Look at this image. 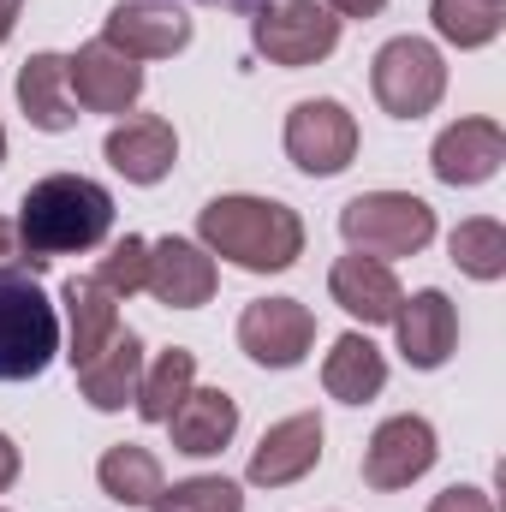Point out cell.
<instances>
[{"label": "cell", "mask_w": 506, "mask_h": 512, "mask_svg": "<svg viewBox=\"0 0 506 512\" xmlns=\"http://www.w3.org/2000/svg\"><path fill=\"white\" fill-rule=\"evenodd\" d=\"M197 245L233 268H245V274H286L304 256V221H298V209H286L274 197L227 191V197L203 203Z\"/></svg>", "instance_id": "obj_2"}, {"label": "cell", "mask_w": 506, "mask_h": 512, "mask_svg": "<svg viewBox=\"0 0 506 512\" xmlns=\"http://www.w3.org/2000/svg\"><path fill=\"white\" fill-rule=\"evenodd\" d=\"M429 512H495V501L483 495V489H471V483H453V489H441Z\"/></svg>", "instance_id": "obj_29"}, {"label": "cell", "mask_w": 506, "mask_h": 512, "mask_svg": "<svg viewBox=\"0 0 506 512\" xmlns=\"http://www.w3.org/2000/svg\"><path fill=\"white\" fill-rule=\"evenodd\" d=\"M334 18H381L387 12V0H322Z\"/></svg>", "instance_id": "obj_31"}, {"label": "cell", "mask_w": 506, "mask_h": 512, "mask_svg": "<svg viewBox=\"0 0 506 512\" xmlns=\"http://www.w3.org/2000/svg\"><path fill=\"white\" fill-rule=\"evenodd\" d=\"M429 18H435V36L453 48H489L506 30V6L495 0H429Z\"/></svg>", "instance_id": "obj_25"}, {"label": "cell", "mask_w": 506, "mask_h": 512, "mask_svg": "<svg viewBox=\"0 0 506 512\" xmlns=\"http://www.w3.org/2000/svg\"><path fill=\"white\" fill-rule=\"evenodd\" d=\"M0 161H6V126H0Z\"/></svg>", "instance_id": "obj_35"}, {"label": "cell", "mask_w": 506, "mask_h": 512, "mask_svg": "<svg viewBox=\"0 0 506 512\" xmlns=\"http://www.w3.org/2000/svg\"><path fill=\"white\" fill-rule=\"evenodd\" d=\"M0 512H6V507H0Z\"/></svg>", "instance_id": "obj_37"}, {"label": "cell", "mask_w": 506, "mask_h": 512, "mask_svg": "<svg viewBox=\"0 0 506 512\" xmlns=\"http://www.w3.org/2000/svg\"><path fill=\"white\" fill-rule=\"evenodd\" d=\"M143 340L120 328V340L102 352V358H90L84 370H78V387H84V399L96 405V411H126L131 399H137V382H143Z\"/></svg>", "instance_id": "obj_22"}, {"label": "cell", "mask_w": 506, "mask_h": 512, "mask_svg": "<svg viewBox=\"0 0 506 512\" xmlns=\"http://www.w3.org/2000/svg\"><path fill=\"white\" fill-rule=\"evenodd\" d=\"M96 483H102V495H108V501H120V507H155V495L167 489L161 459H155L149 447H137V441H120V447H108V453H102Z\"/></svg>", "instance_id": "obj_23"}, {"label": "cell", "mask_w": 506, "mask_h": 512, "mask_svg": "<svg viewBox=\"0 0 506 512\" xmlns=\"http://www.w3.org/2000/svg\"><path fill=\"white\" fill-rule=\"evenodd\" d=\"M328 292H334V304L346 310V316H358L364 328H381V322H393L399 316V280H393V268L381 262V256H340L334 268H328Z\"/></svg>", "instance_id": "obj_19"}, {"label": "cell", "mask_w": 506, "mask_h": 512, "mask_svg": "<svg viewBox=\"0 0 506 512\" xmlns=\"http://www.w3.org/2000/svg\"><path fill=\"white\" fill-rule=\"evenodd\" d=\"M60 304H66V358L72 370H84L90 358H102L114 340H120V298L96 280V274H72L60 286Z\"/></svg>", "instance_id": "obj_15"}, {"label": "cell", "mask_w": 506, "mask_h": 512, "mask_svg": "<svg viewBox=\"0 0 506 512\" xmlns=\"http://www.w3.org/2000/svg\"><path fill=\"white\" fill-rule=\"evenodd\" d=\"M322 465V417L316 411H292L280 423H268V435L251 453V477L256 489H292Z\"/></svg>", "instance_id": "obj_12"}, {"label": "cell", "mask_w": 506, "mask_h": 512, "mask_svg": "<svg viewBox=\"0 0 506 512\" xmlns=\"http://www.w3.org/2000/svg\"><path fill=\"white\" fill-rule=\"evenodd\" d=\"M215 6H268V0H215Z\"/></svg>", "instance_id": "obj_34"}, {"label": "cell", "mask_w": 506, "mask_h": 512, "mask_svg": "<svg viewBox=\"0 0 506 512\" xmlns=\"http://www.w3.org/2000/svg\"><path fill=\"white\" fill-rule=\"evenodd\" d=\"M215 256L203 251L197 239H179V233H167V239H155L149 245V280H143V292H155L167 310H197V304H209L215 298Z\"/></svg>", "instance_id": "obj_14"}, {"label": "cell", "mask_w": 506, "mask_h": 512, "mask_svg": "<svg viewBox=\"0 0 506 512\" xmlns=\"http://www.w3.org/2000/svg\"><path fill=\"white\" fill-rule=\"evenodd\" d=\"M316 346V316L298 298H256L239 316V352L262 370H298Z\"/></svg>", "instance_id": "obj_8"}, {"label": "cell", "mask_w": 506, "mask_h": 512, "mask_svg": "<svg viewBox=\"0 0 506 512\" xmlns=\"http://www.w3.org/2000/svg\"><path fill=\"white\" fill-rule=\"evenodd\" d=\"M286 155L310 179H334L358 161V120L334 96H310L286 114Z\"/></svg>", "instance_id": "obj_7"}, {"label": "cell", "mask_w": 506, "mask_h": 512, "mask_svg": "<svg viewBox=\"0 0 506 512\" xmlns=\"http://www.w3.org/2000/svg\"><path fill=\"white\" fill-rule=\"evenodd\" d=\"M501 161H506L501 120H453L429 149V167H435L441 185H483V179L501 173Z\"/></svg>", "instance_id": "obj_16"}, {"label": "cell", "mask_w": 506, "mask_h": 512, "mask_svg": "<svg viewBox=\"0 0 506 512\" xmlns=\"http://www.w3.org/2000/svg\"><path fill=\"white\" fill-rule=\"evenodd\" d=\"M102 155H108V167L120 179H131V185H161L173 173V161H179V131L167 126L161 114H137V120L108 131Z\"/></svg>", "instance_id": "obj_17"}, {"label": "cell", "mask_w": 506, "mask_h": 512, "mask_svg": "<svg viewBox=\"0 0 506 512\" xmlns=\"http://www.w3.org/2000/svg\"><path fill=\"white\" fill-rule=\"evenodd\" d=\"M322 387H328V399H340V405H370L381 387H387V358H381V346L370 334H340L334 346H328V358H322Z\"/></svg>", "instance_id": "obj_21"}, {"label": "cell", "mask_w": 506, "mask_h": 512, "mask_svg": "<svg viewBox=\"0 0 506 512\" xmlns=\"http://www.w3.org/2000/svg\"><path fill=\"white\" fill-rule=\"evenodd\" d=\"M149 512H245V495L233 477H185L155 495Z\"/></svg>", "instance_id": "obj_27"}, {"label": "cell", "mask_w": 506, "mask_h": 512, "mask_svg": "<svg viewBox=\"0 0 506 512\" xmlns=\"http://www.w3.org/2000/svg\"><path fill=\"white\" fill-rule=\"evenodd\" d=\"M447 256H453L471 280H501L506 274V227L501 221H489V215H471V221L453 227Z\"/></svg>", "instance_id": "obj_26"}, {"label": "cell", "mask_w": 506, "mask_h": 512, "mask_svg": "<svg viewBox=\"0 0 506 512\" xmlns=\"http://www.w3.org/2000/svg\"><path fill=\"white\" fill-rule=\"evenodd\" d=\"M66 90L84 114H131L143 96V66L96 36L78 54H66Z\"/></svg>", "instance_id": "obj_9"}, {"label": "cell", "mask_w": 506, "mask_h": 512, "mask_svg": "<svg viewBox=\"0 0 506 512\" xmlns=\"http://www.w3.org/2000/svg\"><path fill=\"white\" fill-rule=\"evenodd\" d=\"M191 387H197V352L191 346H167V352H155V364H143V382H137L131 405H137L143 423H167Z\"/></svg>", "instance_id": "obj_24"}, {"label": "cell", "mask_w": 506, "mask_h": 512, "mask_svg": "<svg viewBox=\"0 0 506 512\" xmlns=\"http://www.w3.org/2000/svg\"><path fill=\"white\" fill-rule=\"evenodd\" d=\"M251 48L286 72L316 66L340 48V18L322 0H268L251 18Z\"/></svg>", "instance_id": "obj_6"}, {"label": "cell", "mask_w": 506, "mask_h": 512, "mask_svg": "<svg viewBox=\"0 0 506 512\" xmlns=\"http://www.w3.org/2000/svg\"><path fill=\"white\" fill-rule=\"evenodd\" d=\"M18 12H24V0H0V42L12 36V24H18Z\"/></svg>", "instance_id": "obj_33"}, {"label": "cell", "mask_w": 506, "mask_h": 512, "mask_svg": "<svg viewBox=\"0 0 506 512\" xmlns=\"http://www.w3.org/2000/svg\"><path fill=\"white\" fill-rule=\"evenodd\" d=\"M393 334H399V352H405L411 370H441L459 346V310L441 286H423V292L399 298Z\"/></svg>", "instance_id": "obj_13"}, {"label": "cell", "mask_w": 506, "mask_h": 512, "mask_svg": "<svg viewBox=\"0 0 506 512\" xmlns=\"http://www.w3.org/2000/svg\"><path fill=\"white\" fill-rule=\"evenodd\" d=\"M18 108L36 131H72L78 126V102L66 90V54H30L18 66Z\"/></svg>", "instance_id": "obj_20"}, {"label": "cell", "mask_w": 506, "mask_h": 512, "mask_svg": "<svg viewBox=\"0 0 506 512\" xmlns=\"http://www.w3.org/2000/svg\"><path fill=\"white\" fill-rule=\"evenodd\" d=\"M167 435H173V453H191V459H215L233 435H239V399L227 387H191L179 399V411L167 417Z\"/></svg>", "instance_id": "obj_18"}, {"label": "cell", "mask_w": 506, "mask_h": 512, "mask_svg": "<svg viewBox=\"0 0 506 512\" xmlns=\"http://www.w3.org/2000/svg\"><path fill=\"white\" fill-rule=\"evenodd\" d=\"M96 280L126 304L131 292H143V280H149V239H137V233H126V239H114L108 245V256L96 262Z\"/></svg>", "instance_id": "obj_28"}, {"label": "cell", "mask_w": 506, "mask_h": 512, "mask_svg": "<svg viewBox=\"0 0 506 512\" xmlns=\"http://www.w3.org/2000/svg\"><path fill=\"white\" fill-rule=\"evenodd\" d=\"M495 6H506V0H495Z\"/></svg>", "instance_id": "obj_36"}, {"label": "cell", "mask_w": 506, "mask_h": 512, "mask_svg": "<svg viewBox=\"0 0 506 512\" xmlns=\"http://www.w3.org/2000/svg\"><path fill=\"white\" fill-rule=\"evenodd\" d=\"M102 42L120 48L126 60H173L185 42H191V18L173 6V0H120L108 18H102Z\"/></svg>", "instance_id": "obj_11"}, {"label": "cell", "mask_w": 506, "mask_h": 512, "mask_svg": "<svg viewBox=\"0 0 506 512\" xmlns=\"http://www.w3.org/2000/svg\"><path fill=\"white\" fill-rule=\"evenodd\" d=\"M435 423L429 417H417V411H399V417H387L376 435H370V447H364V483L381 489V495H393V489H411L429 465H435Z\"/></svg>", "instance_id": "obj_10"}, {"label": "cell", "mask_w": 506, "mask_h": 512, "mask_svg": "<svg viewBox=\"0 0 506 512\" xmlns=\"http://www.w3.org/2000/svg\"><path fill=\"white\" fill-rule=\"evenodd\" d=\"M12 221L24 239V268L42 274L54 256L96 251L114 233V197H108V185H96L84 173H48L24 191Z\"/></svg>", "instance_id": "obj_1"}, {"label": "cell", "mask_w": 506, "mask_h": 512, "mask_svg": "<svg viewBox=\"0 0 506 512\" xmlns=\"http://www.w3.org/2000/svg\"><path fill=\"white\" fill-rule=\"evenodd\" d=\"M0 268H24V239L12 215H0Z\"/></svg>", "instance_id": "obj_30"}, {"label": "cell", "mask_w": 506, "mask_h": 512, "mask_svg": "<svg viewBox=\"0 0 506 512\" xmlns=\"http://www.w3.org/2000/svg\"><path fill=\"white\" fill-rule=\"evenodd\" d=\"M370 90H376L381 114H393V120H423V114H435L441 96H447V60H441V48L423 42V36H393V42H381L376 60H370Z\"/></svg>", "instance_id": "obj_5"}, {"label": "cell", "mask_w": 506, "mask_h": 512, "mask_svg": "<svg viewBox=\"0 0 506 512\" xmlns=\"http://www.w3.org/2000/svg\"><path fill=\"white\" fill-rule=\"evenodd\" d=\"M340 239L358 256H417L435 239V209L411 191H364L340 209Z\"/></svg>", "instance_id": "obj_4"}, {"label": "cell", "mask_w": 506, "mask_h": 512, "mask_svg": "<svg viewBox=\"0 0 506 512\" xmlns=\"http://www.w3.org/2000/svg\"><path fill=\"white\" fill-rule=\"evenodd\" d=\"M18 483V447H12V435H0V495Z\"/></svg>", "instance_id": "obj_32"}, {"label": "cell", "mask_w": 506, "mask_h": 512, "mask_svg": "<svg viewBox=\"0 0 506 512\" xmlns=\"http://www.w3.org/2000/svg\"><path fill=\"white\" fill-rule=\"evenodd\" d=\"M60 358V310L30 268H0V382H36Z\"/></svg>", "instance_id": "obj_3"}]
</instances>
